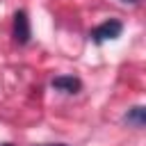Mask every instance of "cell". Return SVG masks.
<instances>
[{"label": "cell", "instance_id": "cell-1", "mask_svg": "<svg viewBox=\"0 0 146 146\" xmlns=\"http://www.w3.org/2000/svg\"><path fill=\"white\" fill-rule=\"evenodd\" d=\"M121 32H123V23L116 21V18H110V21H103L100 25H96V27L89 32V39H91L94 43L100 46V43H105V41H114V39H119Z\"/></svg>", "mask_w": 146, "mask_h": 146}, {"label": "cell", "instance_id": "cell-2", "mask_svg": "<svg viewBox=\"0 0 146 146\" xmlns=\"http://www.w3.org/2000/svg\"><path fill=\"white\" fill-rule=\"evenodd\" d=\"M11 36L18 46H27L32 39V27H30V18L25 9H18L14 14V27H11Z\"/></svg>", "mask_w": 146, "mask_h": 146}, {"label": "cell", "instance_id": "cell-3", "mask_svg": "<svg viewBox=\"0 0 146 146\" xmlns=\"http://www.w3.org/2000/svg\"><path fill=\"white\" fill-rule=\"evenodd\" d=\"M50 84H52V89L64 91V94H78L82 89V80L75 75H57V78H52Z\"/></svg>", "mask_w": 146, "mask_h": 146}, {"label": "cell", "instance_id": "cell-4", "mask_svg": "<svg viewBox=\"0 0 146 146\" xmlns=\"http://www.w3.org/2000/svg\"><path fill=\"white\" fill-rule=\"evenodd\" d=\"M123 121H125L128 125H132V128H144V125H146V107L137 105V107L128 110L125 116H123Z\"/></svg>", "mask_w": 146, "mask_h": 146}, {"label": "cell", "instance_id": "cell-5", "mask_svg": "<svg viewBox=\"0 0 146 146\" xmlns=\"http://www.w3.org/2000/svg\"><path fill=\"white\" fill-rule=\"evenodd\" d=\"M121 2H130V5H137L139 0H121Z\"/></svg>", "mask_w": 146, "mask_h": 146}, {"label": "cell", "instance_id": "cell-6", "mask_svg": "<svg viewBox=\"0 0 146 146\" xmlns=\"http://www.w3.org/2000/svg\"><path fill=\"white\" fill-rule=\"evenodd\" d=\"M46 146H66V144H46Z\"/></svg>", "mask_w": 146, "mask_h": 146}, {"label": "cell", "instance_id": "cell-7", "mask_svg": "<svg viewBox=\"0 0 146 146\" xmlns=\"http://www.w3.org/2000/svg\"><path fill=\"white\" fill-rule=\"evenodd\" d=\"M2 146H14V144H2Z\"/></svg>", "mask_w": 146, "mask_h": 146}]
</instances>
